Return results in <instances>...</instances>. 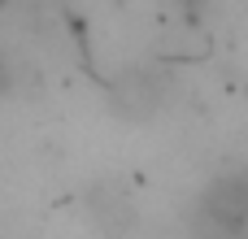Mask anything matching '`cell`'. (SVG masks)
Instances as JSON below:
<instances>
[{
	"instance_id": "obj_1",
	"label": "cell",
	"mask_w": 248,
	"mask_h": 239,
	"mask_svg": "<svg viewBox=\"0 0 248 239\" xmlns=\"http://www.w3.org/2000/svg\"><path fill=\"white\" fill-rule=\"evenodd\" d=\"M196 239H248V179L222 174L214 179L192 213Z\"/></svg>"
},
{
	"instance_id": "obj_3",
	"label": "cell",
	"mask_w": 248,
	"mask_h": 239,
	"mask_svg": "<svg viewBox=\"0 0 248 239\" xmlns=\"http://www.w3.org/2000/svg\"><path fill=\"white\" fill-rule=\"evenodd\" d=\"M87 205H92V218H96L109 235H122V231L135 222V205H131V196H126L118 183H96L92 196H87Z\"/></svg>"
},
{
	"instance_id": "obj_2",
	"label": "cell",
	"mask_w": 248,
	"mask_h": 239,
	"mask_svg": "<svg viewBox=\"0 0 248 239\" xmlns=\"http://www.w3.org/2000/svg\"><path fill=\"white\" fill-rule=\"evenodd\" d=\"M174 96V74L166 65H126L113 83V109L122 118H153Z\"/></svg>"
}]
</instances>
